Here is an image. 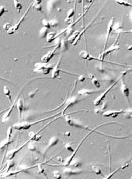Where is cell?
Wrapping results in <instances>:
<instances>
[{
  "label": "cell",
  "instance_id": "cell-16",
  "mask_svg": "<svg viewBox=\"0 0 132 179\" xmlns=\"http://www.w3.org/2000/svg\"><path fill=\"white\" fill-rule=\"evenodd\" d=\"M120 90L123 93V94L127 98H128L129 97V94H130V90H129V88L128 87V86L125 84V83L124 82V80H121V86H120Z\"/></svg>",
  "mask_w": 132,
  "mask_h": 179
},
{
  "label": "cell",
  "instance_id": "cell-34",
  "mask_svg": "<svg viewBox=\"0 0 132 179\" xmlns=\"http://www.w3.org/2000/svg\"><path fill=\"white\" fill-rule=\"evenodd\" d=\"M92 168H93V171H94V173L96 175H101V170H100L98 167H96V166H93Z\"/></svg>",
  "mask_w": 132,
  "mask_h": 179
},
{
  "label": "cell",
  "instance_id": "cell-43",
  "mask_svg": "<svg viewBox=\"0 0 132 179\" xmlns=\"http://www.w3.org/2000/svg\"><path fill=\"white\" fill-rule=\"evenodd\" d=\"M131 22H132V11H131Z\"/></svg>",
  "mask_w": 132,
  "mask_h": 179
},
{
  "label": "cell",
  "instance_id": "cell-27",
  "mask_svg": "<svg viewBox=\"0 0 132 179\" xmlns=\"http://www.w3.org/2000/svg\"><path fill=\"white\" fill-rule=\"evenodd\" d=\"M91 76L92 77H90L91 79H92V81H93V85H94L96 87H97V88H99L100 87V83H99V81L97 80V79H96L95 78V76H92L91 75Z\"/></svg>",
  "mask_w": 132,
  "mask_h": 179
},
{
  "label": "cell",
  "instance_id": "cell-42",
  "mask_svg": "<svg viewBox=\"0 0 132 179\" xmlns=\"http://www.w3.org/2000/svg\"><path fill=\"white\" fill-rule=\"evenodd\" d=\"M128 33H131V34H132V30H128V31H127Z\"/></svg>",
  "mask_w": 132,
  "mask_h": 179
},
{
  "label": "cell",
  "instance_id": "cell-40",
  "mask_svg": "<svg viewBox=\"0 0 132 179\" xmlns=\"http://www.w3.org/2000/svg\"><path fill=\"white\" fill-rule=\"evenodd\" d=\"M85 80H86V76H85L81 75V76H78V81H79V82L82 83V82H84V81H85Z\"/></svg>",
  "mask_w": 132,
  "mask_h": 179
},
{
  "label": "cell",
  "instance_id": "cell-17",
  "mask_svg": "<svg viewBox=\"0 0 132 179\" xmlns=\"http://www.w3.org/2000/svg\"><path fill=\"white\" fill-rule=\"evenodd\" d=\"M58 142H59V139H58L57 137H56V136L51 137V138L50 139V140H49V142H48V144H47V147H46V149H45V151H47L51 147L55 146Z\"/></svg>",
  "mask_w": 132,
  "mask_h": 179
},
{
  "label": "cell",
  "instance_id": "cell-20",
  "mask_svg": "<svg viewBox=\"0 0 132 179\" xmlns=\"http://www.w3.org/2000/svg\"><path fill=\"white\" fill-rule=\"evenodd\" d=\"M49 29L50 28L43 27L40 30V32H39V37H40V38H47L48 33H49Z\"/></svg>",
  "mask_w": 132,
  "mask_h": 179
},
{
  "label": "cell",
  "instance_id": "cell-30",
  "mask_svg": "<svg viewBox=\"0 0 132 179\" xmlns=\"http://www.w3.org/2000/svg\"><path fill=\"white\" fill-rule=\"evenodd\" d=\"M116 2L120 4V5L124 6H131L132 7V4H130L129 2H125V1H116Z\"/></svg>",
  "mask_w": 132,
  "mask_h": 179
},
{
  "label": "cell",
  "instance_id": "cell-12",
  "mask_svg": "<svg viewBox=\"0 0 132 179\" xmlns=\"http://www.w3.org/2000/svg\"><path fill=\"white\" fill-rule=\"evenodd\" d=\"M113 20H114V17H112L111 20H110L108 25H107V37H106V42H105V48H104V51L107 49V41H108V38H109V36L111 33V31L113 30Z\"/></svg>",
  "mask_w": 132,
  "mask_h": 179
},
{
  "label": "cell",
  "instance_id": "cell-6",
  "mask_svg": "<svg viewBox=\"0 0 132 179\" xmlns=\"http://www.w3.org/2000/svg\"><path fill=\"white\" fill-rule=\"evenodd\" d=\"M119 80H120V79L117 80V81H116L115 83H113V84H112V85H111V86H110V87H109V88H108V89H107V90H106L105 92H103V94H101L100 96H99V97H98V98H97L95 100H94V105H95V106H99V104H100L102 103L103 100L104 98H106V96L107 95V94H108V93H109V92L110 91V90H111V89L113 88V86H115V85H116V84L117 83V82H118Z\"/></svg>",
  "mask_w": 132,
  "mask_h": 179
},
{
  "label": "cell",
  "instance_id": "cell-18",
  "mask_svg": "<svg viewBox=\"0 0 132 179\" xmlns=\"http://www.w3.org/2000/svg\"><path fill=\"white\" fill-rule=\"evenodd\" d=\"M93 20H94V19H93V20H92V21H91V22H90V23H89V25H88L87 27H86V28H85V29H83V30H82L81 32H79V34H78V37L76 38V40H75V41L73 42V44H72V45H73V46H76V44H78V42L79 41V40H80V38H82V34H84V33L86 32V30H87V29H88V28H89V27L91 26V24L93 23Z\"/></svg>",
  "mask_w": 132,
  "mask_h": 179
},
{
  "label": "cell",
  "instance_id": "cell-3",
  "mask_svg": "<svg viewBox=\"0 0 132 179\" xmlns=\"http://www.w3.org/2000/svg\"><path fill=\"white\" fill-rule=\"evenodd\" d=\"M61 42H59V43L57 44L54 49L49 51L47 54H45L44 55L42 56V58H41V62H44V63H48V62L51 61V59L55 56V52H56L57 50L60 47H61Z\"/></svg>",
  "mask_w": 132,
  "mask_h": 179
},
{
  "label": "cell",
  "instance_id": "cell-4",
  "mask_svg": "<svg viewBox=\"0 0 132 179\" xmlns=\"http://www.w3.org/2000/svg\"><path fill=\"white\" fill-rule=\"evenodd\" d=\"M32 6V4L29 6V8L27 9V10L24 13V14L21 17V18H20V20L18 21V23H17L14 26H12L11 27H10V29L7 31V34H9V35H11V34H14L18 29H19V26H20V24L22 23V22L23 21V20L25 19V17L27 15V13H28V12L30 11V7Z\"/></svg>",
  "mask_w": 132,
  "mask_h": 179
},
{
  "label": "cell",
  "instance_id": "cell-33",
  "mask_svg": "<svg viewBox=\"0 0 132 179\" xmlns=\"http://www.w3.org/2000/svg\"><path fill=\"white\" fill-rule=\"evenodd\" d=\"M49 23H50V27H55L57 26V24H58V21L55 20H49Z\"/></svg>",
  "mask_w": 132,
  "mask_h": 179
},
{
  "label": "cell",
  "instance_id": "cell-22",
  "mask_svg": "<svg viewBox=\"0 0 132 179\" xmlns=\"http://www.w3.org/2000/svg\"><path fill=\"white\" fill-rule=\"evenodd\" d=\"M41 2H42V1H41V0H36V1H34V2L32 3V6H33V7H34V9H35L36 10L41 12V11H42Z\"/></svg>",
  "mask_w": 132,
  "mask_h": 179
},
{
  "label": "cell",
  "instance_id": "cell-31",
  "mask_svg": "<svg viewBox=\"0 0 132 179\" xmlns=\"http://www.w3.org/2000/svg\"><path fill=\"white\" fill-rule=\"evenodd\" d=\"M53 177H54V178H62L61 174L57 171H55L53 172Z\"/></svg>",
  "mask_w": 132,
  "mask_h": 179
},
{
  "label": "cell",
  "instance_id": "cell-14",
  "mask_svg": "<svg viewBox=\"0 0 132 179\" xmlns=\"http://www.w3.org/2000/svg\"><path fill=\"white\" fill-rule=\"evenodd\" d=\"M17 108L18 109L19 117L20 119V118H22V113L24 110V102H23V100L22 98H19V100H17Z\"/></svg>",
  "mask_w": 132,
  "mask_h": 179
},
{
  "label": "cell",
  "instance_id": "cell-36",
  "mask_svg": "<svg viewBox=\"0 0 132 179\" xmlns=\"http://www.w3.org/2000/svg\"><path fill=\"white\" fill-rule=\"evenodd\" d=\"M10 23H6V24H4L3 25V27H2V29L4 30H9V29H10Z\"/></svg>",
  "mask_w": 132,
  "mask_h": 179
},
{
  "label": "cell",
  "instance_id": "cell-25",
  "mask_svg": "<svg viewBox=\"0 0 132 179\" xmlns=\"http://www.w3.org/2000/svg\"><path fill=\"white\" fill-rule=\"evenodd\" d=\"M68 44H69L68 40H61V47H60L61 50L62 52H65V51H67V50L68 49Z\"/></svg>",
  "mask_w": 132,
  "mask_h": 179
},
{
  "label": "cell",
  "instance_id": "cell-5",
  "mask_svg": "<svg viewBox=\"0 0 132 179\" xmlns=\"http://www.w3.org/2000/svg\"><path fill=\"white\" fill-rule=\"evenodd\" d=\"M65 119L66 122H67V123H68L70 126H72V127H74V128L83 129H88V128H87V127H86L84 125H82V123H80L78 121L74 119L70 118L68 115H66V116L65 117Z\"/></svg>",
  "mask_w": 132,
  "mask_h": 179
},
{
  "label": "cell",
  "instance_id": "cell-13",
  "mask_svg": "<svg viewBox=\"0 0 132 179\" xmlns=\"http://www.w3.org/2000/svg\"><path fill=\"white\" fill-rule=\"evenodd\" d=\"M124 111L122 109L120 111H105L103 113V116L104 117H112V118H116L119 115L124 113Z\"/></svg>",
  "mask_w": 132,
  "mask_h": 179
},
{
  "label": "cell",
  "instance_id": "cell-32",
  "mask_svg": "<svg viewBox=\"0 0 132 179\" xmlns=\"http://www.w3.org/2000/svg\"><path fill=\"white\" fill-rule=\"evenodd\" d=\"M38 174H45V169L42 167V163L38 165Z\"/></svg>",
  "mask_w": 132,
  "mask_h": 179
},
{
  "label": "cell",
  "instance_id": "cell-8",
  "mask_svg": "<svg viewBox=\"0 0 132 179\" xmlns=\"http://www.w3.org/2000/svg\"><path fill=\"white\" fill-rule=\"evenodd\" d=\"M93 131H95V129H93V130L91 131V132H89V134L87 135V136H85V137H84V138L82 139V141L80 142V143H79V144L78 145V146H77V149H76V150H75V151L73 152V154H72V156H71V157H68V158L67 159V160L65 161V164H64V166H65V167H68V166H69V165L71 164V163H72V160H73V158H74L75 155H76V153H77L78 150L79 149V147H80L81 144H82V142H84V140H85V139H86V138H87V137L89 136V135H90V134H91V133H92V132H93Z\"/></svg>",
  "mask_w": 132,
  "mask_h": 179
},
{
  "label": "cell",
  "instance_id": "cell-23",
  "mask_svg": "<svg viewBox=\"0 0 132 179\" xmlns=\"http://www.w3.org/2000/svg\"><path fill=\"white\" fill-rule=\"evenodd\" d=\"M79 56L82 59H89L91 60V57H90V55L89 53L87 52V50H85V51H81L79 52Z\"/></svg>",
  "mask_w": 132,
  "mask_h": 179
},
{
  "label": "cell",
  "instance_id": "cell-7",
  "mask_svg": "<svg viewBox=\"0 0 132 179\" xmlns=\"http://www.w3.org/2000/svg\"><path fill=\"white\" fill-rule=\"evenodd\" d=\"M117 40H115V43L113 44H112L108 49H106L105 51H103V52L100 55V56H99V59H100V60L103 62V60H104V58L108 55V54H110V52H113L114 51H116V50H118V49H120V47H119V45H117L116 44V43H117Z\"/></svg>",
  "mask_w": 132,
  "mask_h": 179
},
{
  "label": "cell",
  "instance_id": "cell-21",
  "mask_svg": "<svg viewBox=\"0 0 132 179\" xmlns=\"http://www.w3.org/2000/svg\"><path fill=\"white\" fill-rule=\"evenodd\" d=\"M63 173L66 176H71L73 175H78V174L81 173V171H77L76 170H74V169H65L63 171Z\"/></svg>",
  "mask_w": 132,
  "mask_h": 179
},
{
  "label": "cell",
  "instance_id": "cell-10",
  "mask_svg": "<svg viewBox=\"0 0 132 179\" xmlns=\"http://www.w3.org/2000/svg\"><path fill=\"white\" fill-rule=\"evenodd\" d=\"M12 133H13V128L9 127L7 131V138L5 139L2 142H1V149H2L4 146L9 145L11 142H13L12 139Z\"/></svg>",
  "mask_w": 132,
  "mask_h": 179
},
{
  "label": "cell",
  "instance_id": "cell-2",
  "mask_svg": "<svg viewBox=\"0 0 132 179\" xmlns=\"http://www.w3.org/2000/svg\"><path fill=\"white\" fill-rule=\"evenodd\" d=\"M52 69H53V67L52 66L48 65L47 63L42 62V63H37L35 65L34 72H35V73H40L47 75L51 71H52Z\"/></svg>",
  "mask_w": 132,
  "mask_h": 179
},
{
  "label": "cell",
  "instance_id": "cell-44",
  "mask_svg": "<svg viewBox=\"0 0 132 179\" xmlns=\"http://www.w3.org/2000/svg\"><path fill=\"white\" fill-rule=\"evenodd\" d=\"M131 118H132V115H131Z\"/></svg>",
  "mask_w": 132,
  "mask_h": 179
},
{
  "label": "cell",
  "instance_id": "cell-1",
  "mask_svg": "<svg viewBox=\"0 0 132 179\" xmlns=\"http://www.w3.org/2000/svg\"><path fill=\"white\" fill-rule=\"evenodd\" d=\"M57 114H58V113H57ZM57 114H56V115H57ZM56 115H52L51 117H48V118H46V119H44L39 120V121H34V122H21V123H17V124H15V125H13V128H14L15 129H17V130H27V129H30V128L32 125H36V124H38V123H40V122H41V121H44V120L51 119L52 117L55 116Z\"/></svg>",
  "mask_w": 132,
  "mask_h": 179
},
{
  "label": "cell",
  "instance_id": "cell-11",
  "mask_svg": "<svg viewBox=\"0 0 132 179\" xmlns=\"http://www.w3.org/2000/svg\"><path fill=\"white\" fill-rule=\"evenodd\" d=\"M61 58L59 57V59H58V62H57V64L53 67V69H52V72H51V78L52 79H56L59 76V73L61 72V69H59V65H60V62H61Z\"/></svg>",
  "mask_w": 132,
  "mask_h": 179
},
{
  "label": "cell",
  "instance_id": "cell-29",
  "mask_svg": "<svg viewBox=\"0 0 132 179\" xmlns=\"http://www.w3.org/2000/svg\"><path fill=\"white\" fill-rule=\"evenodd\" d=\"M28 149H29L30 151L34 152V151L37 150V146H36L34 142H31V143H30V144L28 145Z\"/></svg>",
  "mask_w": 132,
  "mask_h": 179
},
{
  "label": "cell",
  "instance_id": "cell-19",
  "mask_svg": "<svg viewBox=\"0 0 132 179\" xmlns=\"http://www.w3.org/2000/svg\"><path fill=\"white\" fill-rule=\"evenodd\" d=\"M17 104V103L15 104H12V105H11V107L9 108H8L9 110H8V111L6 112V115H4V116L2 117V122H6V120L9 119V116H10V115H11V113H12V111H13V108H14V106Z\"/></svg>",
  "mask_w": 132,
  "mask_h": 179
},
{
  "label": "cell",
  "instance_id": "cell-38",
  "mask_svg": "<svg viewBox=\"0 0 132 179\" xmlns=\"http://www.w3.org/2000/svg\"><path fill=\"white\" fill-rule=\"evenodd\" d=\"M65 148L68 150V151H70V152H74L75 150H74V149L72 147V146L70 145V144H65Z\"/></svg>",
  "mask_w": 132,
  "mask_h": 179
},
{
  "label": "cell",
  "instance_id": "cell-39",
  "mask_svg": "<svg viewBox=\"0 0 132 179\" xmlns=\"http://www.w3.org/2000/svg\"><path fill=\"white\" fill-rule=\"evenodd\" d=\"M6 12H7V9H6L4 8V6H1V8H0V16L2 17L4 14V13H6Z\"/></svg>",
  "mask_w": 132,
  "mask_h": 179
},
{
  "label": "cell",
  "instance_id": "cell-15",
  "mask_svg": "<svg viewBox=\"0 0 132 179\" xmlns=\"http://www.w3.org/2000/svg\"><path fill=\"white\" fill-rule=\"evenodd\" d=\"M98 92L97 90H91V89H81L78 92V96H86V95H90L93 93Z\"/></svg>",
  "mask_w": 132,
  "mask_h": 179
},
{
  "label": "cell",
  "instance_id": "cell-28",
  "mask_svg": "<svg viewBox=\"0 0 132 179\" xmlns=\"http://www.w3.org/2000/svg\"><path fill=\"white\" fill-rule=\"evenodd\" d=\"M13 3H14V6L17 9V10L18 12H20L21 9H22V5H21V3L19 2H18V1H17V0L13 1Z\"/></svg>",
  "mask_w": 132,
  "mask_h": 179
},
{
  "label": "cell",
  "instance_id": "cell-26",
  "mask_svg": "<svg viewBox=\"0 0 132 179\" xmlns=\"http://www.w3.org/2000/svg\"><path fill=\"white\" fill-rule=\"evenodd\" d=\"M3 94H4L5 96H6V97L9 98V102H10L11 104H13V102H12V98H11V92H10V90H9L7 86H4V87H3Z\"/></svg>",
  "mask_w": 132,
  "mask_h": 179
},
{
  "label": "cell",
  "instance_id": "cell-41",
  "mask_svg": "<svg viewBox=\"0 0 132 179\" xmlns=\"http://www.w3.org/2000/svg\"><path fill=\"white\" fill-rule=\"evenodd\" d=\"M65 136H70L71 133H70V132H65Z\"/></svg>",
  "mask_w": 132,
  "mask_h": 179
},
{
  "label": "cell",
  "instance_id": "cell-9",
  "mask_svg": "<svg viewBox=\"0 0 132 179\" xmlns=\"http://www.w3.org/2000/svg\"><path fill=\"white\" fill-rule=\"evenodd\" d=\"M79 101H80V100L78 99V98H76V97H72V98H68V100H66L65 101V108H64V110L62 111V114H64L65 111L67 109H68L69 108L72 107L74 104H76V103H78V102H79Z\"/></svg>",
  "mask_w": 132,
  "mask_h": 179
},
{
  "label": "cell",
  "instance_id": "cell-37",
  "mask_svg": "<svg viewBox=\"0 0 132 179\" xmlns=\"http://www.w3.org/2000/svg\"><path fill=\"white\" fill-rule=\"evenodd\" d=\"M38 88H36V89H34V91H31L30 94H29V97L30 98H34V96H35V94H36V93L38 92Z\"/></svg>",
  "mask_w": 132,
  "mask_h": 179
},
{
  "label": "cell",
  "instance_id": "cell-35",
  "mask_svg": "<svg viewBox=\"0 0 132 179\" xmlns=\"http://www.w3.org/2000/svg\"><path fill=\"white\" fill-rule=\"evenodd\" d=\"M42 25L45 27H47V28H51L50 27V23H49V20H42Z\"/></svg>",
  "mask_w": 132,
  "mask_h": 179
},
{
  "label": "cell",
  "instance_id": "cell-24",
  "mask_svg": "<svg viewBox=\"0 0 132 179\" xmlns=\"http://www.w3.org/2000/svg\"><path fill=\"white\" fill-rule=\"evenodd\" d=\"M56 38H57V35L55 32H49L47 38H46V40H47V43H50V42L53 41Z\"/></svg>",
  "mask_w": 132,
  "mask_h": 179
}]
</instances>
